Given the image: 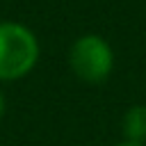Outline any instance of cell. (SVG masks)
Listing matches in <instances>:
<instances>
[{
  "mask_svg": "<svg viewBox=\"0 0 146 146\" xmlns=\"http://www.w3.org/2000/svg\"><path fill=\"white\" fill-rule=\"evenodd\" d=\"M39 59L36 36L18 23H0V80L27 75Z\"/></svg>",
  "mask_w": 146,
  "mask_h": 146,
  "instance_id": "cell-1",
  "label": "cell"
},
{
  "mask_svg": "<svg viewBox=\"0 0 146 146\" xmlns=\"http://www.w3.org/2000/svg\"><path fill=\"white\" fill-rule=\"evenodd\" d=\"M68 64L71 71L89 84H98L103 82L114 66V52L110 48V43L98 36V34H84L80 36L68 52Z\"/></svg>",
  "mask_w": 146,
  "mask_h": 146,
  "instance_id": "cell-2",
  "label": "cell"
},
{
  "mask_svg": "<svg viewBox=\"0 0 146 146\" xmlns=\"http://www.w3.org/2000/svg\"><path fill=\"white\" fill-rule=\"evenodd\" d=\"M121 130L125 141L146 144V105H132L121 121Z\"/></svg>",
  "mask_w": 146,
  "mask_h": 146,
  "instance_id": "cell-3",
  "label": "cell"
},
{
  "mask_svg": "<svg viewBox=\"0 0 146 146\" xmlns=\"http://www.w3.org/2000/svg\"><path fill=\"white\" fill-rule=\"evenodd\" d=\"M2 116H5V96L0 91V121H2Z\"/></svg>",
  "mask_w": 146,
  "mask_h": 146,
  "instance_id": "cell-4",
  "label": "cell"
},
{
  "mask_svg": "<svg viewBox=\"0 0 146 146\" xmlns=\"http://www.w3.org/2000/svg\"><path fill=\"white\" fill-rule=\"evenodd\" d=\"M116 146H146V144H135V141H121V144H116Z\"/></svg>",
  "mask_w": 146,
  "mask_h": 146,
  "instance_id": "cell-5",
  "label": "cell"
}]
</instances>
